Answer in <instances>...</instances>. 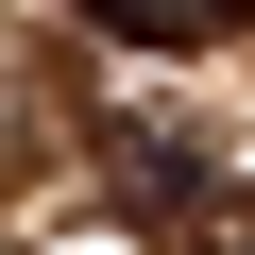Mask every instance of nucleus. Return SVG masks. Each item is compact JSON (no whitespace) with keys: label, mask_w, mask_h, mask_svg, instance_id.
<instances>
[{"label":"nucleus","mask_w":255,"mask_h":255,"mask_svg":"<svg viewBox=\"0 0 255 255\" xmlns=\"http://www.w3.org/2000/svg\"><path fill=\"white\" fill-rule=\"evenodd\" d=\"M187 187H204V153L170 136V119H136V136H119V221H170Z\"/></svg>","instance_id":"obj_1"},{"label":"nucleus","mask_w":255,"mask_h":255,"mask_svg":"<svg viewBox=\"0 0 255 255\" xmlns=\"http://www.w3.org/2000/svg\"><path fill=\"white\" fill-rule=\"evenodd\" d=\"M153 238H170V255H255V187H221V170H204V187H187Z\"/></svg>","instance_id":"obj_2"},{"label":"nucleus","mask_w":255,"mask_h":255,"mask_svg":"<svg viewBox=\"0 0 255 255\" xmlns=\"http://www.w3.org/2000/svg\"><path fill=\"white\" fill-rule=\"evenodd\" d=\"M85 34H136V51H187L204 17H187V0H85Z\"/></svg>","instance_id":"obj_3"},{"label":"nucleus","mask_w":255,"mask_h":255,"mask_svg":"<svg viewBox=\"0 0 255 255\" xmlns=\"http://www.w3.org/2000/svg\"><path fill=\"white\" fill-rule=\"evenodd\" d=\"M204 17H255V0H204Z\"/></svg>","instance_id":"obj_4"}]
</instances>
